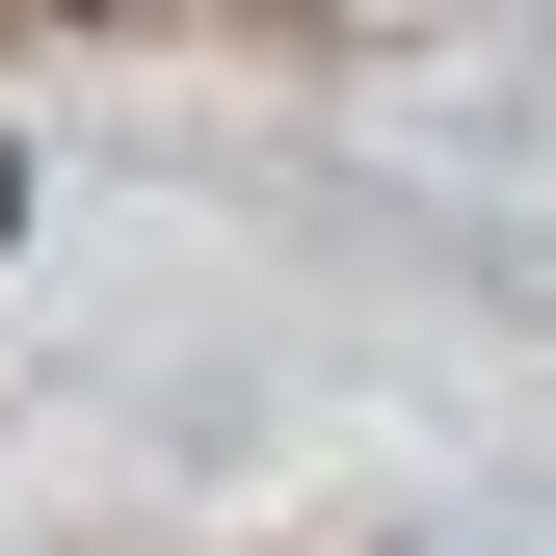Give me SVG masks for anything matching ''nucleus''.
Wrapping results in <instances>:
<instances>
[{"mask_svg": "<svg viewBox=\"0 0 556 556\" xmlns=\"http://www.w3.org/2000/svg\"><path fill=\"white\" fill-rule=\"evenodd\" d=\"M0 239H27V160H0Z\"/></svg>", "mask_w": 556, "mask_h": 556, "instance_id": "1", "label": "nucleus"}]
</instances>
